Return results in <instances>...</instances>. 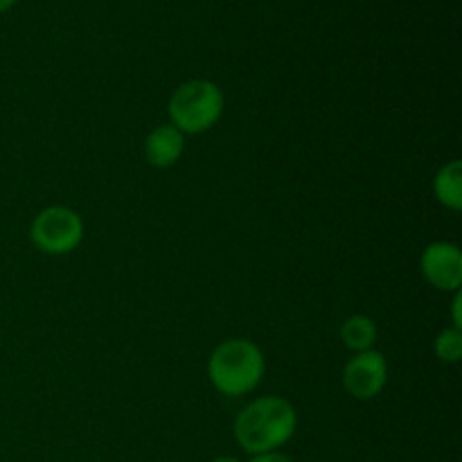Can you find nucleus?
Returning a JSON list of instances; mask_svg holds the SVG:
<instances>
[{
	"instance_id": "1",
	"label": "nucleus",
	"mask_w": 462,
	"mask_h": 462,
	"mask_svg": "<svg viewBox=\"0 0 462 462\" xmlns=\"http://www.w3.org/2000/svg\"><path fill=\"white\" fill-rule=\"evenodd\" d=\"M298 429V413L284 397L266 395L251 402L235 418V440L246 454H269L287 445Z\"/></svg>"
},
{
	"instance_id": "2",
	"label": "nucleus",
	"mask_w": 462,
	"mask_h": 462,
	"mask_svg": "<svg viewBox=\"0 0 462 462\" xmlns=\"http://www.w3.org/2000/svg\"><path fill=\"white\" fill-rule=\"evenodd\" d=\"M266 361L260 346L248 338H228L219 343L208 361L212 386L228 397H242L255 391L264 377Z\"/></svg>"
},
{
	"instance_id": "3",
	"label": "nucleus",
	"mask_w": 462,
	"mask_h": 462,
	"mask_svg": "<svg viewBox=\"0 0 462 462\" xmlns=\"http://www.w3.org/2000/svg\"><path fill=\"white\" fill-rule=\"evenodd\" d=\"M167 113L183 135L206 134L224 116V93L210 79H189L171 93Z\"/></svg>"
},
{
	"instance_id": "4",
	"label": "nucleus",
	"mask_w": 462,
	"mask_h": 462,
	"mask_svg": "<svg viewBox=\"0 0 462 462\" xmlns=\"http://www.w3.org/2000/svg\"><path fill=\"white\" fill-rule=\"evenodd\" d=\"M30 239L48 255H68L84 242V219L72 208H43L32 221Z\"/></svg>"
},
{
	"instance_id": "5",
	"label": "nucleus",
	"mask_w": 462,
	"mask_h": 462,
	"mask_svg": "<svg viewBox=\"0 0 462 462\" xmlns=\"http://www.w3.org/2000/svg\"><path fill=\"white\" fill-rule=\"evenodd\" d=\"M388 383V361L382 352L365 350L352 356L343 368V386L355 400L368 402L382 395Z\"/></svg>"
},
{
	"instance_id": "6",
	"label": "nucleus",
	"mask_w": 462,
	"mask_h": 462,
	"mask_svg": "<svg viewBox=\"0 0 462 462\" xmlns=\"http://www.w3.org/2000/svg\"><path fill=\"white\" fill-rule=\"evenodd\" d=\"M424 280L440 291H460L462 253L451 242H433L420 257Z\"/></svg>"
},
{
	"instance_id": "7",
	"label": "nucleus",
	"mask_w": 462,
	"mask_h": 462,
	"mask_svg": "<svg viewBox=\"0 0 462 462\" xmlns=\"http://www.w3.org/2000/svg\"><path fill=\"white\" fill-rule=\"evenodd\" d=\"M185 152V135L176 126L161 125L144 140V158L156 170H170Z\"/></svg>"
},
{
	"instance_id": "8",
	"label": "nucleus",
	"mask_w": 462,
	"mask_h": 462,
	"mask_svg": "<svg viewBox=\"0 0 462 462\" xmlns=\"http://www.w3.org/2000/svg\"><path fill=\"white\" fill-rule=\"evenodd\" d=\"M433 194L449 210L458 212L462 208V162L451 161L440 167L433 179Z\"/></svg>"
},
{
	"instance_id": "9",
	"label": "nucleus",
	"mask_w": 462,
	"mask_h": 462,
	"mask_svg": "<svg viewBox=\"0 0 462 462\" xmlns=\"http://www.w3.org/2000/svg\"><path fill=\"white\" fill-rule=\"evenodd\" d=\"M341 338L347 350L356 352V355L365 350H373L374 341H377V325H374V320L370 316L355 314L343 323Z\"/></svg>"
},
{
	"instance_id": "10",
	"label": "nucleus",
	"mask_w": 462,
	"mask_h": 462,
	"mask_svg": "<svg viewBox=\"0 0 462 462\" xmlns=\"http://www.w3.org/2000/svg\"><path fill=\"white\" fill-rule=\"evenodd\" d=\"M436 350L438 361L442 364H458L460 356H462V332L456 328L449 329H442L440 334L436 337Z\"/></svg>"
},
{
	"instance_id": "11",
	"label": "nucleus",
	"mask_w": 462,
	"mask_h": 462,
	"mask_svg": "<svg viewBox=\"0 0 462 462\" xmlns=\"http://www.w3.org/2000/svg\"><path fill=\"white\" fill-rule=\"evenodd\" d=\"M251 462H293L287 454H280V451H269V454H257L251 456Z\"/></svg>"
},
{
	"instance_id": "12",
	"label": "nucleus",
	"mask_w": 462,
	"mask_h": 462,
	"mask_svg": "<svg viewBox=\"0 0 462 462\" xmlns=\"http://www.w3.org/2000/svg\"><path fill=\"white\" fill-rule=\"evenodd\" d=\"M454 328L460 329L462 328V319H460V305H462V293L460 291H454Z\"/></svg>"
},
{
	"instance_id": "13",
	"label": "nucleus",
	"mask_w": 462,
	"mask_h": 462,
	"mask_svg": "<svg viewBox=\"0 0 462 462\" xmlns=\"http://www.w3.org/2000/svg\"><path fill=\"white\" fill-rule=\"evenodd\" d=\"M18 0H0V14L7 12V9H12Z\"/></svg>"
},
{
	"instance_id": "14",
	"label": "nucleus",
	"mask_w": 462,
	"mask_h": 462,
	"mask_svg": "<svg viewBox=\"0 0 462 462\" xmlns=\"http://www.w3.org/2000/svg\"><path fill=\"white\" fill-rule=\"evenodd\" d=\"M210 462H242L239 458H233V456H219V458L210 460Z\"/></svg>"
}]
</instances>
